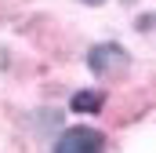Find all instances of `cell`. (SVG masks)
Instances as JSON below:
<instances>
[{"label": "cell", "instance_id": "1", "mask_svg": "<svg viewBox=\"0 0 156 153\" xmlns=\"http://www.w3.org/2000/svg\"><path fill=\"white\" fill-rule=\"evenodd\" d=\"M102 150H105L102 131H94V128H69V131L58 135L51 153H102Z\"/></svg>", "mask_w": 156, "mask_h": 153}, {"label": "cell", "instance_id": "2", "mask_svg": "<svg viewBox=\"0 0 156 153\" xmlns=\"http://www.w3.org/2000/svg\"><path fill=\"white\" fill-rule=\"evenodd\" d=\"M87 66H91V73H98V76H116L127 66V51L120 44H94L87 51Z\"/></svg>", "mask_w": 156, "mask_h": 153}, {"label": "cell", "instance_id": "3", "mask_svg": "<svg viewBox=\"0 0 156 153\" xmlns=\"http://www.w3.org/2000/svg\"><path fill=\"white\" fill-rule=\"evenodd\" d=\"M69 106H73L76 113H98V110L105 106V95L87 88V91H76V95H73V102H69Z\"/></svg>", "mask_w": 156, "mask_h": 153}, {"label": "cell", "instance_id": "4", "mask_svg": "<svg viewBox=\"0 0 156 153\" xmlns=\"http://www.w3.org/2000/svg\"><path fill=\"white\" fill-rule=\"evenodd\" d=\"M83 4H94V7H98V4H105V0H83Z\"/></svg>", "mask_w": 156, "mask_h": 153}]
</instances>
